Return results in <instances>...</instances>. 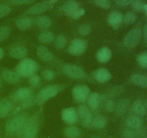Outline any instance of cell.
I'll return each mask as SVG.
<instances>
[{"mask_svg":"<svg viewBox=\"0 0 147 138\" xmlns=\"http://www.w3.org/2000/svg\"><path fill=\"white\" fill-rule=\"evenodd\" d=\"M14 111V104L6 98H0V118L7 117Z\"/></svg>","mask_w":147,"mask_h":138,"instance_id":"obj_13","label":"cell"},{"mask_svg":"<svg viewBox=\"0 0 147 138\" xmlns=\"http://www.w3.org/2000/svg\"><path fill=\"white\" fill-rule=\"evenodd\" d=\"M34 0H9V3L12 5H24L32 4Z\"/></svg>","mask_w":147,"mask_h":138,"instance_id":"obj_45","label":"cell"},{"mask_svg":"<svg viewBox=\"0 0 147 138\" xmlns=\"http://www.w3.org/2000/svg\"><path fill=\"white\" fill-rule=\"evenodd\" d=\"M136 60L139 66L143 68H147V52H143L136 57Z\"/></svg>","mask_w":147,"mask_h":138,"instance_id":"obj_35","label":"cell"},{"mask_svg":"<svg viewBox=\"0 0 147 138\" xmlns=\"http://www.w3.org/2000/svg\"><path fill=\"white\" fill-rule=\"evenodd\" d=\"M104 109L108 113H111L116 109V103L111 99H107L104 103Z\"/></svg>","mask_w":147,"mask_h":138,"instance_id":"obj_37","label":"cell"},{"mask_svg":"<svg viewBox=\"0 0 147 138\" xmlns=\"http://www.w3.org/2000/svg\"><path fill=\"white\" fill-rule=\"evenodd\" d=\"M29 83L32 86L37 87V86H40L41 83V78L38 75L34 74L29 77Z\"/></svg>","mask_w":147,"mask_h":138,"instance_id":"obj_41","label":"cell"},{"mask_svg":"<svg viewBox=\"0 0 147 138\" xmlns=\"http://www.w3.org/2000/svg\"><path fill=\"white\" fill-rule=\"evenodd\" d=\"M39 119L37 116H32L28 119L25 128L20 138H37L39 132Z\"/></svg>","mask_w":147,"mask_h":138,"instance_id":"obj_4","label":"cell"},{"mask_svg":"<svg viewBox=\"0 0 147 138\" xmlns=\"http://www.w3.org/2000/svg\"><path fill=\"white\" fill-rule=\"evenodd\" d=\"M90 93V89L86 85H77L72 90V96L73 99L80 103H83L86 101Z\"/></svg>","mask_w":147,"mask_h":138,"instance_id":"obj_7","label":"cell"},{"mask_svg":"<svg viewBox=\"0 0 147 138\" xmlns=\"http://www.w3.org/2000/svg\"><path fill=\"white\" fill-rule=\"evenodd\" d=\"M67 43V38L63 34H60L56 37L55 40V45L57 49H63L66 46Z\"/></svg>","mask_w":147,"mask_h":138,"instance_id":"obj_34","label":"cell"},{"mask_svg":"<svg viewBox=\"0 0 147 138\" xmlns=\"http://www.w3.org/2000/svg\"><path fill=\"white\" fill-rule=\"evenodd\" d=\"M143 34L145 40L147 41V24L143 28Z\"/></svg>","mask_w":147,"mask_h":138,"instance_id":"obj_48","label":"cell"},{"mask_svg":"<svg viewBox=\"0 0 147 138\" xmlns=\"http://www.w3.org/2000/svg\"><path fill=\"white\" fill-rule=\"evenodd\" d=\"M88 44L85 40L76 38L70 42L68 46V53L74 56H80L86 51Z\"/></svg>","mask_w":147,"mask_h":138,"instance_id":"obj_8","label":"cell"},{"mask_svg":"<svg viewBox=\"0 0 147 138\" xmlns=\"http://www.w3.org/2000/svg\"><path fill=\"white\" fill-rule=\"evenodd\" d=\"M131 80L134 84L140 87L147 88V75L135 73L131 77Z\"/></svg>","mask_w":147,"mask_h":138,"instance_id":"obj_25","label":"cell"},{"mask_svg":"<svg viewBox=\"0 0 147 138\" xmlns=\"http://www.w3.org/2000/svg\"><path fill=\"white\" fill-rule=\"evenodd\" d=\"M123 138H136V132L131 128H126L122 132Z\"/></svg>","mask_w":147,"mask_h":138,"instance_id":"obj_44","label":"cell"},{"mask_svg":"<svg viewBox=\"0 0 147 138\" xmlns=\"http://www.w3.org/2000/svg\"><path fill=\"white\" fill-rule=\"evenodd\" d=\"M77 112L78 118H80V121H81L82 125L84 127H90L91 126L93 116L91 110L89 109L88 106L82 103V104L79 105Z\"/></svg>","mask_w":147,"mask_h":138,"instance_id":"obj_9","label":"cell"},{"mask_svg":"<svg viewBox=\"0 0 147 138\" xmlns=\"http://www.w3.org/2000/svg\"><path fill=\"white\" fill-rule=\"evenodd\" d=\"M32 24V20L30 17H23V18H20L15 22V24L19 30L22 31L27 30L31 27Z\"/></svg>","mask_w":147,"mask_h":138,"instance_id":"obj_27","label":"cell"},{"mask_svg":"<svg viewBox=\"0 0 147 138\" xmlns=\"http://www.w3.org/2000/svg\"><path fill=\"white\" fill-rule=\"evenodd\" d=\"M38 40L40 43L47 44L55 40V35L53 32L50 31H43L39 34Z\"/></svg>","mask_w":147,"mask_h":138,"instance_id":"obj_29","label":"cell"},{"mask_svg":"<svg viewBox=\"0 0 147 138\" xmlns=\"http://www.w3.org/2000/svg\"><path fill=\"white\" fill-rule=\"evenodd\" d=\"M4 50H3V49L1 48V47H0V60L4 57Z\"/></svg>","mask_w":147,"mask_h":138,"instance_id":"obj_49","label":"cell"},{"mask_svg":"<svg viewBox=\"0 0 147 138\" xmlns=\"http://www.w3.org/2000/svg\"><path fill=\"white\" fill-rule=\"evenodd\" d=\"M87 101L89 109L91 111H96L100 106L101 96L97 92H93L90 93Z\"/></svg>","mask_w":147,"mask_h":138,"instance_id":"obj_15","label":"cell"},{"mask_svg":"<svg viewBox=\"0 0 147 138\" xmlns=\"http://www.w3.org/2000/svg\"><path fill=\"white\" fill-rule=\"evenodd\" d=\"M144 104H145V106H146V110H147V98H146V101H145Z\"/></svg>","mask_w":147,"mask_h":138,"instance_id":"obj_53","label":"cell"},{"mask_svg":"<svg viewBox=\"0 0 147 138\" xmlns=\"http://www.w3.org/2000/svg\"><path fill=\"white\" fill-rule=\"evenodd\" d=\"M35 102L36 96L32 95V96H30L29 98H27V99H24V101H21V106H20V107L17 108V109H15V110H14V112H17V111L20 110L21 109H28V108L32 106Z\"/></svg>","mask_w":147,"mask_h":138,"instance_id":"obj_33","label":"cell"},{"mask_svg":"<svg viewBox=\"0 0 147 138\" xmlns=\"http://www.w3.org/2000/svg\"><path fill=\"white\" fill-rule=\"evenodd\" d=\"M93 78L99 83H106L111 79L112 75L106 68H100L93 73Z\"/></svg>","mask_w":147,"mask_h":138,"instance_id":"obj_14","label":"cell"},{"mask_svg":"<svg viewBox=\"0 0 147 138\" xmlns=\"http://www.w3.org/2000/svg\"><path fill=\"white\" fill-rule=\"evenodd\" d=\"M79 8H80V6L78 3L73 0H69L63 5V11L69 17H70Z\"/></svg>","mask_w":147,"mask_h":138,"instance_id":"obj_22","label":"cell"},{"mask_svg":"<svg viewBox=\"0 0 147 138\" xmlns=\"http://www.w3.org/2000/svg\"><path fill=\"white\" fill-rule=\"evenodd\" d=\"M142 32L139 28L131 30L123 38V45L127 48H134L140 42L142 38Z\"/></svg>","mask_w":147,"mask_h":138,"instance_id":"obj_6","label":"cell"},{"mask_svg":"<svg viewBox=\"0 0 147 138\" xmlns=\"http://www.w3.org/2000/svg\"><path fill=\"white\" fill-rule=\"evenodd\" d=\"M39 66L37 62L31 58H24L16 66L14 71L20 77L27 78L36 74Z\"/></svg>","mask_w":147,"mask_h":138,"instance_id":"obj_2","label":"cell"},{"mask_svg":"<svg viewBox=\"0 0 147 138\" xmlns=\"http://www.w3.org/2000/svg\"><path fill=\"white\" fill-rule=\"evenodd\" d=\"M137 20V14L135 12L129 11L123 15V22L125 24L130 25L134 24Z\"/></svg>","mask_w":147,"mask_h":138,"instance_id":"obj_32","label":"cell"},{"mask_svg":"<svg viewBox=\"0 0 147 138\" xmlns=\"http://www.w3.org/2000/svg\"><path fill=\"white\" fill-rule=\"evenodd\" d=\"M42 76L43 78L45 79L47 81L53 80L55 77V73L53 70H50V69H45L42 72Z\"/></svg>","mask_w":147,"mask_h":138,"instance_id":"obj_40","label":"cell"},{"mask_svg":"<svg viewBox=\"0 0 147 138\" xmlns=\"http://www.w3.org/2000/svg\"><path fill=\"white\" fill-rule=\"evenodd\" d=\"M61 117L65 123L73 125L78 121V115L77 110L73 107L65 108L61 112Z\"/></svg>","mask_w":147,"mask_h":138,"instance_id":"obj_10","label":"cell"},{"mask_svg":"<svg viewBox=\"0 0 147 138\" xmlns=\"http://www.w3.org/2000/svg\"><path fill=\"white\" fill-rule=\"evenodd\" d=\"M78 30V32L80 35L85 37V36H87L90 32L91 27L88 24H83L79 26Z\"/></svg>","mask_w":147,"mask_h":138,"instance_id":"obj_38","label":"cell"},{"mask_svg":"<svg viewBox=\"0 0 147 138\" xmlns=\"http://www.w3.org/2000/svg\"><path fill=\"white\" fill-rule=\"evenodd\" d=\"M84 14H85V9H83L82 8H79L77 11L75 12L70 16V17L74 19V20H78V19H79L80 17L84 15Z\"/></svg>","mask_w":147,"mask_h":138,"instance_id":"obj_46","label":"cell"},{"mask_svg":"<svg viewBox=\"0 0 147 138\" xmlns=\"http://www.w3.org/2000/svg\"><path fill=\"white\" fill-rule=\"evenodd\" d=\"M125 91V89L122 86H116L115 87H113V89H111L110 90V91L107 93L106 95H103L101 96V99H105L106 98L107 99L108 97H109V99H111L113 96H116L121 95V93H123Z\"/></svg>","mask_w":147,"mask_h":138,"instance_id":"obj_31","label":"cell"},{"mask_svg":"<svg viewBox=\"0 0 147 138\" xmlns=\"http://www.w3.org/2000/svg\"><path fill=\"white\" fill-rule=\"evenodd\" d=\"M132 109L135 114L139 117H142L144 116L146 114V109L145 106L144 102L142 100H136V101L134 103L133 106H132Z\"/></svg>","mask_w":147,"mask_h":138,"instance_id":"obj_24","label":"cell"},{"mask_svg":"<svg viewBox=\"0 0 147 138\" xmlns=\"http://www.w3.org/2000/svg\"><path fill=\"white\" fill-rule=\"evenodd\" d=\"M32 95V93L31 89L27 87H22L17 89L13 93L11 97L16 101H22Z\"/></svg>","mask_w":147,"mask_h":138,"instance_id":"obj_16","label":"cell"},{"mask_svg":"<svg viewBox=\"0 0 147 138\" xmlns=\"http://www.w3.org/2000/svg\"><path fill=\"white\" fill-rule=\"evenodd\" d=\"M1 84H2V81H1V76H0V88H1Z\"/></svg>","mask_w":147,"mask_h":138,"instance_id":"obj_52","label":"cell"},{"mask_svg":"<svg viewBox=\"0 0 147 138\" xmlns=\"http://www.w3.org/2000/svg\"><path fill=\"white\" fill-rule=\"evenodd\" d=\"M11 28L9 26H3L0 27V42L5 40L9 36Z\"/></svg>","mask_w":147,"mask_h":138,"instance_id":"obj_36","label":"cell"},{"mask_svg":"<svg viewBox=\"0 0 147 138\" xmlns=\"http://www.w3.org/2000/svg\"><path fill=\"white\" fill-rule=\"evenodd\" d=\"M131 5L132 9L135 12H142L144 9V4L140 0H134Z\"/></svg>","mask_w":147,"mask_h":138,"instance_id":"obj_39","label":"cell"},{"mask_svg":"<svg viewBox=\"0 0 147 138\" xmlns=\"http://www.w3.org/2000/svg\"><path fill=\"white\" fill-rule=\"evenodd\" d=\"M53 4L48 1H43L37 3L28 9L27 13L29 14H38L44 13L52 8Z\"/></svg>","mask_w":147,"mask_h":138,"instance_id":"obj_11","label":"cell"},{"mask_svg":"<svg viewBox=\"0 0 147 138\" xmlns=\"http://www.w3.org/2000/svg\"><path fill=\"white\" fill-rule=\"evenodd\" d=\"M64 89L62 84H52L42 88L36 96V102L38 104L42 105L49 99L57 96Z\"/></svg>","mask_w":147,"mask_h":138,"instance_id":"obj_3","label":"cell"},{"mask_svg":"<svg viewBox=\"0 0 147 138\" xmlns=\"http://www.w3.org/2000/svg\"><path fill=\"white\" fill-rule=\"evenodd\" d=\"M90 138H101V137L99 136H93V137H91Z\"/></svg>","mask_w":147,"mask_h":138,"instance_id":"obj_54","label":"cell"},{"mask_svg":"<svg viewBox=\"0 0 147 138\" xmlns=\"http://www.w3.org/2000/svg\"><path fill=\"white\" fill-rule=\"evenodd\" d=\"M63 73L67 77L76 80H82L86 78V74L84 70L79 66L73 64H65L62 68Z\"/></svg>","mask_w":147,"mask_h":138,"instance_id":"obj_5","label":"cell"},{"mask_svg":"<svg viewBox=\"0 0 147 138\" xmlns=\"http://www.w3.org/2000/svg\"><path fill=\"white\" fill-rule=\"evenodd\" d=\"M142 138H147V137H142Z\"/></svg>","mask_w":147,"mask_h":138,"instance_id":"obj_55","label":"cell"},{"mask_svg":"<svg viewBox=\"0 0 147 138\" xmlns=\"http://www.w3.org/2000/svg\"><path fill=\"white\" fill-rule=\"evenodd\" d=\"M3 79L9 83H17L20 81L21 77L14 70L5 69L1 73Z\"/></svg>","mask_w":147,"mask_h":138,"instance_id":"obj_19","label":"cell"},{"mask_svg":"<svg viewBox=\"0 0 147 138\" xmlns=\"http://www.w3.org/2000/svg\"><path fill=\"white\" fill-rule=\"evenodd\" d=\"M123 14L119 11H113L108 15L107 22L114 30H117L123 22Z\"/></svg>","mask_w":147,"mask_h":138,"instance_id":"obj_12","label":"cell"},{"mask_svg":"<svg viewBox=\"0 0 147 138\" xmlns=\"http://www.w3.org/2000/svg\"><path fill=\"white\" fill-rule=\"evenodd\" d=\"M126 124L133 129H139L143 125V121L139 116H131L126 119Z\"/></svg>","mask_w":147,"mask_h":138,"instance_id":"obj_26","label":"cell"},{"mask_svg":"<svg viewBox=\"0 0 147 138\" xmlns=\"http://www.w3.org/2000/svg\"><path fill=\"white\" fill-rule=\"evenodd\" d=\"M37 55L43 61L50 62L54 59V55L45 46L40 45L37 48Z\"/></svg>","mask_w":147,"mask_h":138,"instance_id":"obj_18","label":"cell"},{"mask_svg":"<svg viewBox=\"0 0 147 138\" xmlns=\"http://www.w3.org/2000/svg\"><path fill=\"white\" fill-rule=\"evenodd\" d=\"M64 134L67 138H79L81 135L80 129L75 126L66 127L64 130Z\"/></svg>","mask_w":147,"mask_h":138,"instance_id":"obj_28","label":"cell"},{"mask_svg":"<svg viewBox=\"0 0 147 138\" xmlns=\"http://www.w3.org/2000/svg\"><path fill=\"white\" fill-rule=\"evenodd\" d=\"M57 1V0H48V1H50V2L52 4H53L54 3H55Z\"/></svg>","mask_w":147,"mask_h":138,"instance_id":"obj_51","label":"cell"},{"mask_svg":"<svg viewBox=\"0 0 147 138\" xmlns=\"http://www.w3.org/2000/svg\"><path fill=\"white\" fill-rule=\"evenodd\" d=\"M11 12V7L7 4H0V18L6 17Z\"/></svg>","mask_w":147,"mask_h":138,"instance_id":"obj_42","label":"cell"},{"mask_svg":"<svg viewBox=\"0 0 147 138\" xmlns=\"http://www.w3.org/2000/svg\"><path fill=\"white\" fill-rule=\"evenodd\" d=\"M144 11L146 12V15H147V4H144Z\"/></svg>","mask_w":147,"mask_h":138,"instance_id":"obj_50","label":"cell"},{"mask_svg":"<svg viewBox=\"0 0 147 138\" xmlns=\"http://www.w3.org/2000/svg\"><path fill=\"white\" fill-rule=\"evenodd\" d=\"M10 57L14 59H24L27 57L28 54V50L25 47L23 46H18L11 48L9 52Z\"/></svg>","mask_w":147,"mask_h":138,"instance_id":"obj_20","label":"cell"},{"mask_svg":"<svg viewBox=\"0 0 147 138\" xmlns=\"http://www.w3.org/2000/svg\"><path fill=\"white\" fill-rule=\"evenodd\" d=\"M116 4L121 7H127V6L131 4L134 0H114Z\"/></svg>","mask_w":147,"mask_h":138,"instance_id":"obj_47","label":"cell"},{"mask_svg":"<svg viewBox=\"0 0 147 138\" xmlns=\"http://www.w3.org/2000/svg\"><path fill=\"white\" fill-rule=\"evenodd\" d=\"M108 120L106 117L103 115L98 114L93 118L91 126L94 129H103L107 124Z\"/></svg>","mask_w":147,"mask_h":138,"instance_id":"obj_23","label":"cell"},{"mask_svg":"<svg viewBox=\"0 0 147 138\" xmlns=\"http://www.w3.org/2000/svg\"><path fill=\"white\" fill-rule=\"evenodd\" d=\"M96 59L101 63H108L112 57V51L107 47H103L96 53Z\"/></svg>","mask_w":147,"mask_h":138,"instance_id":"obj_17","label":"cell"},{"mask_svg":"<svg viewBox=\"0 0 147 138\" xmlns=\"http://www.w3.org/2000/svg\"><path fill=\"white\" fill-rule=\"evenodd\" d=\"M35 23L38 27L41 28H47L50 27L52 21L47 16H39L35 19Z\"/></svg>","mask_w":147,"mask_h":138,"instance_id":"obj_30","label":"cell"},{"mask_svg":"<svg viewBox=\"0 0 147 138\" xmlns=\"http://www.w3.org/2000/svg\"><path fill=\"white\" fill-rule=\"evenodd\" d=\"M130 100L127 98L120 99L116 104V113L118 116H123L127 112L130 106Z\"/></svg>","mask_w":147,"mask_h":138,"instance_id":"obj_21","label":"cell"},{"mask_svg":"<svg viewBox=\"0 0 147 138\" xmlns=\"http://www.w3.org/2000/svg\"><path fill=\"white\" fill-rule=\"evenodd\" d=\"M94 2L98 7L106 9H108L111 7L110 0H94Z\"/></svg>","mask_w":147,"mask_h":138,"instance_id":"obj_43","label":"cell"},{"mask_svg":"<svg viewBox=\"0 0 147 138\" xmlns=\"http://www.w3.org/2000/svg\"><path fill=\"white\" fill-rule=\"evenodd\" d=\"M29 116L25 114L15 115L7 121L5 124V131L7 135L20 137L28 122Z\"/></svg>","mask_w":147,"mask_h":138,"instance_id":"obj_1","label":"cell"}]
</instances>
